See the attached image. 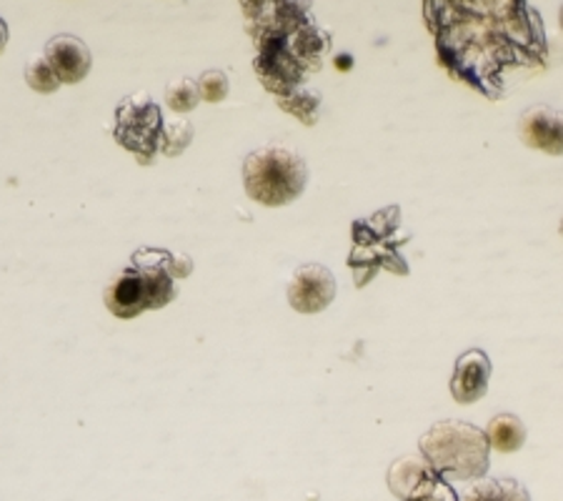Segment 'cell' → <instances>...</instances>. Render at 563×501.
<instances>
[{"label":"cell","instance_id":"6da1fadb","mask_svg":"<svg viewBox=\"0 0 563 501\" xmlns=\"http://www.w3.org/2000/svg\"><path fill=\"white\" fill-rule=\"evenodd\" d=\"M439 61L453 78L501 98L506 78L547 68L549 41L529 0H423Z\"/></svg>","mask_w":563,"mask_h":501},{"label":"cell","instance_id":"7a4b0ae2","mask_svg":"<svg viewBox=\"0 0 563 501\" xmlns=\"http://www.w3.org/2000/svg\"><path fill=\"white\" fill-rule=\"evenodd\" d=\"M256 41V73L271 94H294L308 73L321 70L329 33L311 15V0H241Z\"/></svg>","mask_w":563,"mask_h":501},{"label":"cell","instance_id":"3957f363","mask_svg":"<svg viewBox=\"0 0 563 501\" xmlns=\"http://www.w3.org/2000/svg\"><path fill=\"white\" fill-rule=\"evenodd\" d=\"M170 251L139 249L131 266L115 273L103 291L106 308L118 318H135L151 308H163L178 296L176 279L168 271Z\"/></svg>","mask_w":563,"mask_h":501},{"label":"cell","instance_id":"277c9868","mask_svg":"<svg viewBox=\"0 0 563 501\" xmlns=\"http://www.w3.org/2000/svg\"><path fill=\"white\" fill-rule=\"evenodd\" d=\"M421 457L446 481H476L492 467V449L478 426L443 418L419 439Z\"/></svg>","mask_w":563,"mask_h":501},{"label":"cell","instance_id":"5b68a950","mask_svg":"<svg viewBox=\"0 0 563 501\" xmlns=\"http://www.w3.org/2000/svg\"><path fill=\"white\" fill-rule=\"evenodd\" d=\"M243 188L251 200L261 206H288L303 196L308 184V166L301 153L286 145H261L243 159Z\"/></svg>","mask_w":563,"mask_h":501},{"label":"cell","instance_id":"8992f818","mask_svg":"<svg viewBox=\"0 0 563 501\" xmlns=\"http://www.w3.org/2000/svg\"><path fill=\"white\" fill-rule=\"evenodd\" d=\"M163 118L156 100L148 94H133L115 106L113 139L135 156L141 166H151L158 153Z\"/></svg>","mask_w":563,"mask_h":501},{"label":"cell","instance_id":"52a82bcc","mask_svg":"<svg viewBox=\"0 0 563 501\" xmlns=\"http://www.w3.org/2000/svg\"><path fill=\"white\" fill-rule=\"evenodd\" d=\"M335 291V276L323 263H306L288 281V304L298 314H321L333 304Z\"/></svg>","mask_w":563,"mask_h":501},{"label":"cell","instance_id":"ba28073f","mask_svg":"<svg viewBox=\"0 0 563 501\" xmlns=\"http://www.w3.org/2000/svg\"><path fill=\"white\" fill-rule=\"evenodd\" d=\"M519 139L533 151H543L549 156H561L563 151V121L553 106L536 104L526 108L519 118Z\"/></svg>","mask_w":563,"mask_h":501},{"label":"cell","instance_id":"9c48e42d","mask_svg":"<svg viewBox=\"0 0 563 501\" xmlns=\"http://www.w3.org/2000/svg\"><path fill=\"white\" fill-rule=\"evenodd\" d=\"M43 58L48 61V66L56 73L60 84H80L93 66V56H90L88 45L76 39V35L60 33L45 43Z\"/></svg>","mask_w":563,"mask_h":501},{"label":"cell","instance_id":"30bf717a","mask_svg":"<svg viewBox=\"0 0 563 501\" xmlns=\"http://www.w3.org/2000/svg\"><path fill=\"white\" fill-rule=\"evenodd\" d=\"M488 381H492V359L484 349H468L453 367L451 396L459 404H476L486 396Z\"/></svg>","mask_w":563,"mask_h":501},{"label":"cell","instance_id":"8fae6325","mask_svg":"<svg viewBox=\"0 0 563 501\" xmlns=\"http://www.w3.org/2000/svg\"><path fill=\"white\" fill-rule=\"evenodd\" d=\"M443 479L433 471V467L419 454H406V457L396 459L388 469V489L396 499H413L429 491L435 481Z\"/></svg>","mask_w":563,"mask_h":501},{"label":"cell","instance_id":"7c38bea8","mask_svg":"<svg viewBox=\"0 0 563 501\" xmlns=\"http://www.w3.org/2000/svg\"><path fill=\"white\" fill-rule=\"evenodd\" d=\"M486 442L488 449L501 451V454H514L519 451L526 444V424L516 414H496L486 426Z\"/></svg>","mask_w":563,"mask_h":501},{"label":"cell","instance_id":"4fadbf2b","mask_svg":"<svg viewBox=\"0 0 563 501\" xmlns=\"http://www.w3.org/2000/svg\"><path fill=\"white\" fill-rule=\"evenodd\" d=\"M459 501H531L529 489L516 479H476Z\"/></svg>","mask_w":563,"mask_h":501},{"label":"cell","instance_id":"5bb4252c","mask_svg":"<svg viewBox=\"0 0 563 501\" xmlns=\"http://www.w3.org/2000/svg\"><path fill=\"white\" fill-rule=\"evenodd\" d=\"M194 135L196 129L194 123L188 121V118L178 116L174 121H163V131H161V143H158V151L163 156H180L190 143H194Z\"/></svg>","mask_w":563,"mask_h":501},{"label":"cell","instance_id":"9a60e30c","mask_svg":"<svg viewBox=\"0 0 563 501\" xmlns=\"http://www.w3.org/2000/svg\"><path fill=\"white\" fill-rule=\"evenodd\" d=\"M163 98H166V106L176 116H184V113L196 111L198 104H201V96H198L196 80L194 78H186V76L170 80V84L166 86V94H163Z\"/></svg>","mask_w":563,"mask_h":501},{"label":"cell","instance_id":"2e32d148","mask_svg":"<svg viewBox=\"0 0 563 501\" xmlns=\"http://www.w3.org/2000/svg\"><path fill=\"white\" fill-rule=\"evenodd\" d=\"M25 84H29L35 94H56L60 88V80L56 73L48 66V61L43 56H31L25 63Z\"/></svg>","mask_w":563,"mask_h":501},{"label":"cell","instance_id":"e0dca14e","mask_svg":"<svg viewBox=\"0 0 563 501\" xmlns=\"http://www.w3.org/2000/svg\"><path fill=\"white\" fill-rule=\"evenodd\" d=\"M196 86H198V96H201V100H206V104H221L231 90L229 76L218 68L203 70L201 78L196 80Z\"/></svg>","mask_w":563,"mask_h":501},{"label":"cell","instance_id":"ac0fdd59","mask_svg":"<svg viewBox=\"0 0 563 501\" xmlns=\"http://www.w3.org/2000/svg\"><path fill=\"white\" fill-rule=\"evenodd\" d=\"M406 501H459V491L451 487V481L439 479L429 491H426V494L406 499Z\"/></svg>","mask_w":563,"mask_h":501},{"label":"cell","instance_id":"d6986e66","mask_svg":"<svg viewBox=\"0 0 563 501\" xmlns=\"http://www.w3.org/2000/svg\"><path fill=\"white\" fill-rule=\"evenodd\" d=\"M168 271L174 279H188L190 271H194V261H190L186 253H170Z\"/></svg>","mask_w":563,"mask_h":501},{"label":"cell","instance_id":"ffe728a7","mask_svg":"<svg viewBox=\"0 0 563 501\" xmlns=\"http://www.w3.org/2000/svg\"><path fill=\"white\" fill-rule=\"evenodd\" d=\"M5 45H8V25L3 18H0V53L5 51Z\"/></svg>","mask_w":563,"mask_h":501}]
</instances>
